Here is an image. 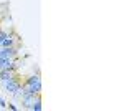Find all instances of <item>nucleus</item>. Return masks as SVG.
I'll return each mask as SVG.
<instances>
[{
  "mask_svg": "<svg viewBox=\"0 0 124 111\" xmlns=\"http://www.w3.org/2000/svg\"><path fill=\"white\" fill-rule=\"evenodd\" d=\"M7 37H8V35H7V32H3V30H0V43H2V42H3V40H5Z\"/></svg>",
  "mask_w": 124,
  "mask_h": 111,
  "instance_id": "obj_5",
  "label": "nucleus"
},
{
  "mask_svg": "<svg viewBox=\"0 0 124 111\" xmlns=\"http://www.w3.org/2000/svg\"><path fill=\"white\" fill-rule=\"evenodd\" d=\"M30 110H33V111H40V110H41V100H40V96L35 100V103L31 104V108H30Z\"/></svg>",
  "mask_w": 124,
  "mask_h": 111,
  "instance_id": "obj_3",
  "label": "nucleus"
},
{
  "mask_svg": "<svg viewBox=\"0 0 124 111\" xmlns=\"http://www.w3.org/2000/svg\"><path fill=\"white\" fill-rule=\"evenodd\" d=\"M0 45L3 46V48H10V46H13V40H12L10 37H7L3 42H2V43H0Z\"/></svg>",
  "mask_w": 124,
  "mask_h": 111,
  "instance_id": "obj_4",
  "label": "nucleus"
},
{
  "mask_svg": "<svg viewBox=\"0 0 124 111\" xmlns=\"http://www.w3.org/2000/svg\"><path fill=\"white\" fill-rule=\"evenodd\" d=\"M15 48L10 46V48H3L0 51V68H8L13 65V58H15Z\"/></svg>",
  "mask_w": 124,
  "mask_h": 111,
  "instance_id": "obj_2",
  "label": "nucleus"
},
{
  "mask_svg": "<svg viewBox=\"0 0 124 111\" xmlns=\"http://www.w3.org/2000/svg\"><path fill=\"white\" fill-rule=\"evenodd\" d=\"M40 90H41V80H40V76H30V78H27L23 86H22V93L38 94Z\"/></svg>",
  "mask_w": 124,
  "mask_h": 111,
  "instance_id": "obj_1",
  "label": "nucleus"
},
{
  "mask_svg": "<svg viewBox=\"0 0 124 111\" xmlns=\"http://www.w3.org/2000/svg\"><path fill=\"white\" fill-rule=\"evenodd\" d=\"M0 106H2V108H5V106H7V103L3 101V100H2V98H0Z\"/></svg>",
  "mask_w": 124,
  "mask_h": 111,
  "instance_id": "obj_6",
  "label": "nucleus"
}]
</instances>
